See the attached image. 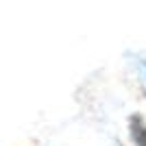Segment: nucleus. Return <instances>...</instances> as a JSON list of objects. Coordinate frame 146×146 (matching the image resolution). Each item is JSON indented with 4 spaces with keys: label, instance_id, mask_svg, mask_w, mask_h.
<instances>
[{
    "label": "nucleus",
    "instance_id": "obj_1",
    "mask_svg": "<svg viewBox=\"0 0 146 146\" xmlns=\"http://www.w3.org/2000/svg\"><path fill=\"white\" fill-rule=\"evenodd\" d=\"M131 131H133V137L140 146H146V124L142 122V118L135 116L133 118V124H131Z\"/></svg>",
    "mask_w": 146,
    "mask_h": 146
}]
</instances>
